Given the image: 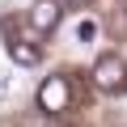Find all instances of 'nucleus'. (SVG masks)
Wrapping results in <instances>:
<instances>
[{"instance_id":"obj_1","label":"nucleus","mask_w":127,"mask_h":127,"mask_svg":"<svg viewBox=\"0 0 127 127\" xmlns=\"http://www.w3.org/2000/svg\"><path fill=\"white\" fill-rule=\"evenodd\" d=\"M68 102H72V85H68V76H47V81L38 85V110H47V114H64V110H68Z\"/></svg>"},{"instance_id":"obj_2","label":"nucleus","mask_w":127,"mask_h":127,"mask_svg":"<svg viewBox=\"0 0 127 127\" xmlns=\"http://www.w3.org/2000/svg\"><path fill=\"white\" fill-rule=\"evenodd\" d=\"M93 85H97L102 93H119V89L127 85V64H123L119 55H102V59L93 64Z\"/></svg>"},{"instance_id":"obj_3","label":"nucleus","mask_w":127,"mask_h":127,"mask_svg":"<svg viewBox=\"0 0 127 127\" xmlns=\"http://www.w3.org/2000/svg\"><path fill=\"white\" fill-rule=\"evenodd\" d=\"M30 26L38 34H51L59 26V0H34V9H30Z\"/></svg>"},{"instance_id":"obj_4","label":"nucleus","mask_w":127,"mask_h":127,"mask_svg":"<svg viewBox=\"0 0 127 127\" xmlns=\"http://www.w3.org/2000/svg\"><path fill=\"white\" fill-rule=\"evenodd\" d=\"M9 55H13V64H21V68H34L42 51L34 42H26V38H9Z\"/></svg>"},{"instance_id":"obj_5","label":"nucleus","mask_w":127,"mask_h":127,"mask_svg":"<svg viewBox=\"0 0 127 127\" xmlns=\"http://www.w3.org/2000/svg\"><path fill=\"white\" fill-rule=\"evenodd\" d=\"M76 38H81V42H93V38H97V26H93V21H81V26H76Z\"/></svg>"},{"instance_id":"obj_6","label":"nucleus","mask_w":127,"mask_h":127,"mask_svg":"<svg viewBox=\"0 0 127 127\" xmlns=\"http://www.w3.org/2000/svg\"><path fill=\"white\" fill-rule=\"evenodd\" d=\"M68 4H76V9H85V4H93V0H68Z\"/></svg>"}]
</instances>
